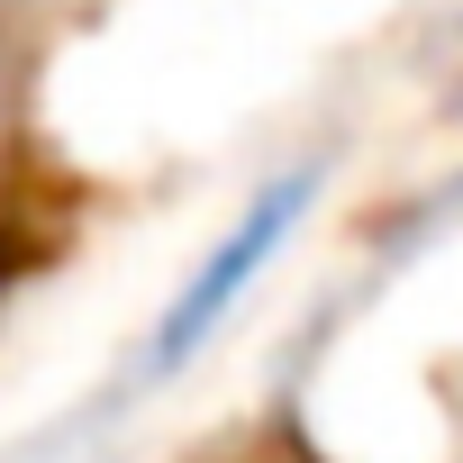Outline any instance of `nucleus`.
Here are the masks:
<instances>
[{"instance_id":"nucleus-1","label":"nucleus","mask_w":463,"mask_h":463,"mask_svg":"<svg viewBox=\"0 0 463 463\" xmlns=\"http://www.w3.org/2000/svg\"><path fill=\"white\" fill-rule=\"evenodd\" d=\"M318 173L327 164H291V173H273L264 191H246V209L209 237V255H191V273L173 282V300L155 309V327H146V382H173L191 354H209V336L246 309V291L282 264V246L300 237V218L318 209Z\"/></svg>"}]
</instances>
